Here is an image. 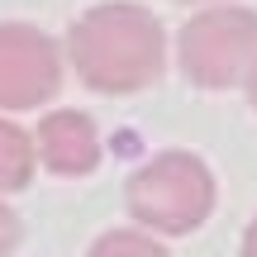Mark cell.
I'll return each instance as SVG.
<instances>
[{"mask_svg": "<svg viewBox=\"0 0 257 257\" xmlns=\"http://www.w3.org/2000/svg\"><path fill=\"white\" fill-rule=\"evenodd\" d=\"M243 257H257V219L248 224V233H243Z\"/></svg>", "mask_w": 257, "mask_h": 257, "instance_id": "obj_9", "label": "cell"}, {"mask_svg": "<svg viewBox=\"0 0 257 257\" xmlns=\"http://www.w3.org/2000/svg\"><path fill=\"white\" fill-rule=\"evenodd\" d=\"M181 72L191 76L200 91H229L248 76L257 62V15L238 5L224 10H200L191 24L181 29Z\"/></svg>", "mask_w": 257, "mask_h": 257, "instance_id": "obj_3", "label": "cell"}, {"mask_svg": "<svg viewBox=\"0 0 257 257\" xmlns=\"http://www.w3.org/2000/svg\"><path fill=\"white\" fill-rule=\"evenodd\" d=\"M91 257H167V248L148 233H134V229H110L100 233V243L91 248Z\"/></svg>", "mask_w": 257, "mask_h": 257, "instance_id": "obj_7", "label": "cell"}, {"mask_svg": "<svg viewBox=\"0 0 257 257\" xmlns=\"http://www.w3.org/2000/svg\"><path fill=\"white\" fill-rule=\"evenodd\" d=\"M72 67L100 95H134L153 86L167 67V34L143 5L110 0L72 24Z\"/></svg>", "mask_w": 257, "mask_h": 257, "instance_id": "obj_1", "label": "cell"}, {"mask_svg": "<svg viewBox=\"0 0 257 257\" xmlns=\"http://www.w3.org/2000/svg\"><path fill=\"white\" fill-rule=\"evenodd\" d=\"M38 157L53 167L57 176H86L100 162V138L95 124L81 110H57L38 124Z\"/></svg>", "mask_w": 257, "mask_h": 257, "instance_id": "obj_5", "label": "cell"}, {"mask_svg": "<svg viewBox=\"0 0 257 257\" xmlns=\"http://www.w3.org/2000/svg\"><path fill=\"white\" fill-rule=\"evenodd\" d=\"M62 86L57 43L34 24H0V110H34Z\"/></svg>", "mask_w": 257, "mask_h": 257, "instance_id": "obj_4", "label": "cell"}, {"mask_svg": "<svg viewBox=\"0 0 257 257\" xmlns=\"http://www.w3.org/2000/svg\"><path fill=\"white\" fill-rule=\"evenodd\" d=\"M243 81H248V100H252V110H257V62L248 67V76H243Z\"/></svg>", "mask_w": 257, "mask_h": 257, "instance_id": "obj_10", "label": "cell"}, {"mask_svg": "<svg viewBox=\"0 0 257 257\" xmlns=\"http://www.w3.org/2000/svg\"><path fill=\"white\" fill-rule=\"evenodd\" d=\"M15 243H19V214L10 205H0V257L15 252Z\"/></svg>", "mask_w": 257, "mask_h": 257, "instance_id": "obj_8", "label": "cell"}, {"mask_svg": "<svg viewBox=\"0 0 257 257\" xmlns=\"http://www.w3.org/2000/svg\"><path fill=\"white\" fill-rule=\"evenodd\" d=\"M128 214L153 233H195L214 214V172L195 153H157L128 176Z\"/></svg>", "mask_w": 257, "mask_h": 257, "instance_id": "obj_2", "label": "cell"}, {"mask_svg": "<svg viewBox=\"0 0 257 257\" xmlns=\"http://www.w3.org/2000/svg\"><path fill=\"white\" fill-rule=\"evenodd\" d=\"M34 176V143L24 128L0 119V191H24Z\"/></svg>", "mask_w": 257, "mask_h": 257, "instance_id": "obj_6", "label": "cell"}]
</instances>
